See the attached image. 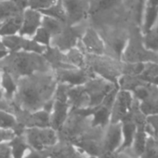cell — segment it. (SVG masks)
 <instances>
[{"label":"cell","instance_id":"cell-1","mask_svg":"<svg viewBox=\"0 0 158 158\" xmlns=\"http://www.w3.org/2000/svg\"><path fill=\"white\" fill-rule=\"evenodd\" d=\"M17 91L12 102L23 112L41 110L53 99L58 81L52 71L38 72L17 81Z\"/></svg>","mask_w":158,"mask_h":158},{"label":"cell","instance_id":"cell-2","mask_svg":"<svg viewBox=\"0 0 158 158\" xmlns=\"http://www.w3.org/2000/svg\"><path fill=\"white\" fill-rule=\"evenodd\" d=\"M0 69L8 72L17 81L35 73L52 71L43 54L27 51L9 52L5 58L0 60Z\"/></svg>","mask_w":158,"mask_h":158},{"label":"cell","instance_id":"cell-3","mask_svg":"<svg viewBox=\"0 0 158 158\" xmlns=\"http://www.w3.org/2000/svg\"><path fill=\"white\" fill-rule=\"evenodd\" d=\"M26 144L35 151L44 152L57 145L59 137L52 127H29L24 130Z\"/></svg>","mask_w":158,"mask_h":158},{"label":"cell","instance_id":"cell-4","mask_svg":"<svg viewBox=\"0 0 158 158\" xmlns=\"http://www.w3.org/2000/svg\"><path fill=\"white\" fill-rule=\"evenodd\" d=\"M86 66L95 75L102 77L115 86H118V81L121 76V69L116 65L114 60L104 57V54H86Z\"/></svg>","mask_w":158,"mask_h":158},{"label":"cell","instance_id":"cell-5","mask_svg":"<svg viewBox=\"0 0 158 158\" xmlns=\"http://www.w3.org/2000/svg\"><path fill=\"white\" fill-rule=\"evenodd\" d=\"M69 87L68 85L58 83L53 97V105L50 111V127L56 130L64 125L71 111L67 95Z\"/></svg>","mask_w":158,"mask_h":158},{"label":"cell","instance_id":"cell-6","mask_svg":"<svg viewBox=\"0 0 158 158\" xmlns=\"http://www.w3.org/2000/svg\"><path fill=\"white\" fill-rule=\"evenodd\" d=\"M115 87L118 86H115L114 84L102 77H100L98 75L91 76L83 85V88L87 92L89 100V108H92L101 104L106 95Z\"/></svg>","mask_w":158,"mask_h":158},{"label":"cell","instance_id":"cell-7","mask_svg":"<svg viewBox=\"0 0 158 158\" xmlns=\"http://www.w3.org/2000/svg\"><path fill=\"white\" fill-rule=\"evenodd\" d=\"M58 83L65 84L70 87L84 85L89 79L95 75L87 66L81 68H65L53 70Z\"/></svg>","mask_w":158,"mask_h":158},{"label":"cell","instance_id":"cell-8","mask_svg":"<svg viewBox=\"0 0 158 158\" xmlns=\"http://www.w3.org/2000/svg\"><path fill=\"white\" fill-rule=\"evenodd\" d=\"M132 93L129 90L120 89L119 88L111 108L110 123H121L128 119L132 109Z\"/></svg>","mask_w":158,"mask_h":158},{"label":"cell","instance_id":"cell-9","mask_svg":"<svg viewBox=\"0 0 158 158\" xmlns=\"http://www.w3.org/2000/svg\"><path fill=\"white\" fill-rule=\"evenodd\" d=\"M2 42L5 48L9 52L14 51H27L43 54L46 50V47H43L36 43L32 37L23 36L21 35H13L2 36Z\"/></svg>","mask_w":158,"mask_h":158},{"label":"cell","instance_id":"cell-10","mask_svg":"<svg viewBox=\"0 0 158 158\" xmlns=\"http://www.w3.org/2000/svg\"><path fill=\"white\" fill-rule=\"evenodd\" d=\"M81 24L68 25L65 24L64 28L60 34L52 37L51 46L59 48L61 51H66L73 47H76L85 29H81Z\"/></svg>","mask_w":158,"mask_h":158},{"label":"cell","instance_id":"cell-11","mask_svg":"<svg viewBox=\"0 0 158 158\" xmlns=\"http://www.w3.org/2000/svg\"><path fill=\"white\" fill-rule=\"evenodd\" d=\"M77 46L84 51L85 54L103 55L106 51V46L103 38L98 31L92 27L85 28Z\"/></svg>","mask_w":158,"mask_h":158},{"label":"cell","instance_id":"cell-12","mask_svg":"<svg viewBox=\"0 0 158 158\" xmlns=\"http://www.w3.org/2000/svg\"><path fill=\"white\" fill-rule=\"evenodd\" d=\"M66 12V24L77 25L89 15L88 0H60Z\"/></svg>","mask_w":158,"mask_h":158},{"label":"cell","instance_id":"cell-13","mask_svg":"<svg viewBox=\"0 0 158 158\" xmlns=\"http://www.w3.org/2000/svg\"><path fill=\"white\" fill-rule=\"evenodd\" d=\"M43 14L31 8H24L23 10V21L19 35L26 37H32L35 32L42 25Z\"/></svg>","mask_w":158,"mask_h":158},{"label":"cell","instance_id":"cell-14","mask_svg":"<svg viewBox=\"0 0 158 158\" xmlns=\"http://www.w3.org/2000/svg\"><path fill=\"white\" fill-rule=\"evenodd\" d=\"M122 144V124L110 123L104 138V148L110 154L117 152Z\"/></svg>","mask_w":158,"mask_h":158},{"label":"cell","instance_id":"cell-15","mask_svg":"<svg viewBox=\"0 0 158 158\" xmlns=\"http://www.w3.org/2000/svg\"><path fill=\"white\" fill-rule=\"evenodd\" d=\"M17 80L8 72L2 71L0 73V89H1L3 98L6 101H13L17 91Z\"/></svg>","mask_w":158,"mask_h":158},{"label":"cell","instance_id":"cell-16","mask_svg":"<svg viewBox=\"0 0 158 158\" xmlns=\"http://www.w3.org/2000/svg\"><path fill=\"white\" fill-rule=\"evenodd\" d=\"M122 124V144L117 152H123L127 149H131L134 137L137 130V124L136 122L127 119L123 122Z\"/></svg>","mask_w":158,"mask_h":158},{"label":"cell","instance_id":"cell-17","mask_svg":"<svg viewBox=\"0 0 158 158\" xmlns=\"http://www.w3.org/2000/svg\"><path fill=\"white\" fill-rule=\"evenodd\" d=\"M136 124H137V130H136V134H135L131 148L135 155L139 158L145 150L149 133L146 129V123L145 124L136 123Z\"/></svg>","mask_w":158,"mask_h":158},{"label":"cell","instance_id":"cell-18","mask_svg":"<svg viewBox=\"0 0 158 158\" xmlns=\"http://www.w3.org/2000/svg\"><path fill=\"white\" fill-rule=\"evenodd\" d=\"M64 61L71 67L81 68L86 66V54L78 46L63 51Z\"/></svg>","mask_w":158,"mask_h":158},{"label":"cell","instance_id":"cell-19","mask_svg":"<svg viewBox=\"0 0 158 158\" xmlns=\"http://www.w3.org/2000/svg\"><path fill=\"white\" fill-rule=\"evenodd\" d=\"M23 11L5 20L0 25V36L18 35L22 26Z\"/></svg>","mask_w":158,"mask_h":158},{"label":"cell","instance_id":"cell-20","mask_svg":"<svg viewBox=\"0 0 158 158\" xmlns=\"http://www.w3.org/2000/svg\"><path fill=\"white\" fill-rule=\"evenodd\" d=\"M158 18V6L148 4L144 10V18H143V32L147 34L154 26Z\"/></svg>","mask_w":158,"mask_h":158},{"label":"cell","instance_id":"cell-21","mask_svg":"<svg viewBox=\"0 0 158 158\" xmlns=\"http://www.w3.org/2000/svg\"><path fill=\"white\" fill-rule=\"evenodd\" d=\"M23 9L15 2L10 1H0V23H3L8 18L21 13Z\"/></svg>","mask_w":158,"mask_h":158},{"label":"cell","instance_id":"cell-22","mask_svg":"<svg viewBox=\"0 0 158 158\" xmlns=\"http://www.w3.org/2000/svg\"><path fill=\"white\" fill-rule=\"evenodd\" d=\"M122 0H92L89 2V15L117 7Z\"/></svg>","mask_w":158,"mask_h":158},{"label":"cell","instance_id":"cell-23","mask_svg":"<svg viewBox=\"0 0 158 158\" xmlns=\"http://www.w3.org/2000/svg\"><path fill=\"white\" fill-rule=\"evenodd\" d=\"M66 23L55 19V18H52V17H49V16H46V15H43V18H42V27H44L46 30H48L50 35L53 36L57 35L58 34H60L61 32V30L64 28Z\"/></svg>","mask_w":158,"mask_h":158},{"label":"cell","instance_id":"cell-24","mask_svg":"<svg viewBox=\"0 0 158 158\" xmlns=\"http://www.w3.org/2000/svg\"><path fill=\"white\" fill-rule=\"evenodd\" d=\"M43 15L49 16L52 18H55L64 23H66V12L63 8V5L60 0H57L56 3L53 4L48 9H46L44 10L40 11Z\"/></svg>","mask_w":158,"mask_h":158},{"label":"cell","instance_id":"cell-25","mask_svg":"<svg viewBox=\"0 0 158 158\" xmlns=\"http://www.w3.org/2000/svg\"><path fill=\"white\" fill-rule=\"evenodd\" d=\"M18 125V119L15 114L0 108V128L15 129Z\"/></svg>","mask_w":158,"mask_h":158},{"label":"cell","instance_id":"cell-26","mask_svg":"<svg viewBox=\"0 0 158 158\" xmlns=\"http://www.w3.org/2000/svg\"><path fill=\"white\" fill-rule=\"evenodd\" d=\"M139 158H158V141L152 136H148L145 150Z\"/></svg>","mask_w":158,"mask_h":158},{"label":"cell","instance_id":"cell-27","mask_svg":"<svg viewBox=\"0 0 158 158\" xmlns=\"http://www.w3.org/2000/svg\"><path fill=\"white\" fill-rule=\"evenodd\" d=\"M32 38L38 43L39 45L43 46V47H50L51 46V41H52V35H50V33L46 30L44 27H40L35 34L32 36Z\"/></svg>","mask_w":158,"mask_h":158},{"label":"cell","instance_id":"cell-28","mask_svg":"<svg viewBox=\"0 0 158 158\" xmlns=\"http://www.w3.org/2000/svg\"><path fill=\"white\" fill-rule=\"evenodd\" d=\"M56 1L57 0H27L26 8H31L41 11L51 7L56 3Z\"/></svg>","mask_w":158,"mask_h":158},{"label":"cell","instance_id":"cell-29","mask_svg":"<svg viewBox=\"0 0 158 158\" xmlns=\"http://www.w3.org/2000/svg\"><path fill=\"white\" fill-rule=\"evenodd\" d=\"M17 137L15 129L0 128V144L12 141Z\"/></svg>","mask_w":158,"mask_h":158},{"label":"cell","instance_id":"cell-30","mask_svg":"<svg viewBox=\"0 0 158 158\" xmlns=\"http://www.w3.org/2000/svg\"><path fill=\"white\" fill-rule=\"evenodd\" d=\"M22 158H47L45 155L42 154V152L39 151H35L34 149L31 148H25Z\"/></svg>","mask_w":158,"mask_h":158},{"label":"cell","instance_id":"cell-31","mask_svg":"<svg viewBox=\"0 0 158 158\" xmlns=\"http://www.w3.org/2000/svg\"><path fill=\"white\" fill-rule=\"evenodd\" d=\"M112 158H131L127 153L125 152V151L123 152H115L114 153L112 154Z\"/></svg>","mask_w":158,"mask_h":158},{"label":"cell","instance_id":"cell-32","mask_svg":"<svg viewBox=\"0 0 158 158\" xmlns=\"http://www.w3.org/2000/svg\"><path fill=\"white\" fill-rule=\"evenodd\" d=\"M17 3L18 5L23 10L24 8H26V3H27V0H17Z\"/></svg>","mask_w":158,"mask_h":158},{"label":"cell","instance_id":"cell-33","mask_svg":"<svg viewBox=\"0 0 158 158\" xmlns=\"http://www.w3.org/2000/svg\"><path fill=\"white\" fill-rule=\"evenodd\" d=\"M8 53H9V51L7 49H0V60L5 58L8 55Z\"/></svg>","mask_w":158,"mask_h":158},{"label":"cell","instance_id":"cell-34","mask_svg":"<svg viewBox=\"0 0 158 158\" xmlns=\"http://www.w3.org/2000/svg\"><path fill=\"white\" fill-rule=\"evenodd\" d=\"M152 82L154 83V84H156V85H158V74L156 76H154V77L152 78Z\"/></svg>","mask_w":158,"mask_h":158},{"label":"cell","instance_id":"cell-35","mask_svg":"<svg viewBox=\"0 0 158 158\" xmlns=\"http://www.w3.org/2000/svg\"><path fill=\"white\" fill-rule=\"evenodd\" d=\"M84 158H99V156H97V155H95V154H88V155H86Z\"/></svg>","mask_w":158,"mask_h":158},{"label":"cell","instance_id":"cell-36","mask_svg":"<svg viewBox=\"0 0 158 158\" xmlns=\"http://www.w3.org/2000/svg\"><path fill=\"white\" fill-rule=\"evenodd\" d=\"M0 49H6L4 45H3V42H2V38L0 36Z\"/></svg>","mask_w":158,"mask_h":158},{"label":"cell","instance_id":"cell-37","mask_svg":"<svg viewBox=\"0 0 158 158\" xmlns=\"http://www.w3.org/2000/svg\"><path fill=\"white\" fill-rule=\"evenodd\" d=\"M0 73H1V69H0ZM0 101H4V98H3V94H2L1 89H0Z\"/></svg>","mask_w":158,"mask_h":158},{"label":"cell","instance_id":"cell-38","mask_svg":"<svg viewBox=\"0 0 158 158\" xmlns=\"http://www.w3.org/2000/svg\"><path fill=\"white\" fill-rule=\"evenodd\" d=\"M0 1H7V0H0ZM10 1H13L15 3H17V0H10ZM18 4V3H17Z\"/></svg>","mask_w":158,"mask_h":158},{"label":"cell","instance_id":"cell-39","mask_svg":"<svg viewBox=\"0 0 158 158\" xmlns=\"http://www.w3.org/2000/svg\"><path fill=\"white\" fill-rule=\"evenodd\" d=\"M88 1H89V2H90V1H92V0H88Z\"/></svg>","mask_w":158,"mask_h":158},{"label":"cell","instance_id":"cell-40","mask_svg":"<svg viewBox=\"0 0 158 158\" xmlns=\"http://www.w3.org/2000/svg\"><path fill=\"white\" fill-rule=\"evenodd\" d=\"M1 23H0V25H1Z\"/></svg>","mask_w":158,"mask_h":158}]
</instances>
